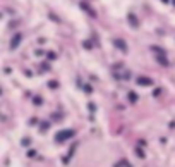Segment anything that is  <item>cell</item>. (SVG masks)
Returning a JSON list of instances; mask_svg holds the SVG:
<instances>
[{
  "instance_id": "obj_1",
  "label": "cell",
  "mask_w": 175,
  "mask_h": 167,
  "mask_svg": "<svg viewBox=\"0 0 175 167\" xmlns=\"http://www.w3.org/2000/svg\"><path fill=\"white\" fill-rule=\"evenodd\" d=\"M76 136V129H60L55 133V141L57 143H63L67 140H72Z\"/></svg>"
},
{
  "instance_id": "obj_2",
  "label": "cell",
  "mask_w": 175,
  "mask_h": 167,
  "mask_svg": "<svg viewBox=\"0 0 175 167\" xmlns=\"http://www.w3.org/2000/svg\"><path fill=\"white\" fill-rule=\"evenodd\" d=\"M79 7H81V11H84L86 14L90 16V17H93V19H96V17H98V12L94 11V9L91 7V5L88 4V2H84V0H82L81 4H79Z\"/></svg>"
},
{
  "instance_id": "obj_3",
  "label": "cell",
  "mask_w": 175,
  "mask_h": 167,
  "mask_svg": "<svg viewBox=\"0 0 175 167\" xmlns=\"http://www.w3.org/2000/svg\"><path fill=\"white\" fill-rule=\"evenodd\" d=\"M21 41H23V33H19V31H17V33L12 36L9 49H11V50H17V49H19V45H21Z\"/></svg>"
},
{
  "instance_id": "obj_4",
  "label": "cell",
  "mask_w": 175,
  "mask_h": 167,
  "mask_svg": "<svg viewBox=\"0 0 175 167\" xmlns=\"http://www.w3.org/2000/svg\"><path fill=\"white\" fill-rule=\"evenodd\" d=\"M77 146H79V143H77V141H74V143H72V146H71V150H69V152H67V155H65V157H63V159H62L63 165H67V164L71 162V159H72V157H74V152H76V150H77Z\"/></svg>"
},
{
  "instance_id": "obj_5",
  "label": "cell",
  "mask_w": 175,
  "mask_h": 167,
  "mask_svg": "<svg viewBox=\"0 0 175 167\" xmlns=\"http://www.w3.org/2000/svg\"><path fill=\"white\" fill-rule=\"evenodd\" d=\"M113 47H115V49H119L120 52H124V53L129 52V47H127L125 40H120V38H115V40H113Z\"/></svg>"
},
{
  "instance_id": "obj_6",
  "label": "cell",
  "mask_w": 175,
  "mask_h": 167,
  "mask_svg": "<svg viewBox=\"0 0 175 167\" xmlns=\"http://www.w3.org/2000/svg\"><path fill=\"white\" fill-rule=\"evenodd\" d=\"M127 22H129V26L134 28V30H138L139 24H141V22H139V19H138V16L132 14V12H129V14H127Z\"/></svg>"
},
{
  "instance_id": "obj_7",
  "label": "cell",
  "mask_w": 175,
  "mask_h": 167,
  "mask_svg": "<svg viewBox=\"0 0 175 167\" xmlns=\"http://www.w3.org/2000/svg\"><path fill=\"white\" fill-rule=\"evenodd\" d=\"M136 83H138L139 86H153L155 85V81H153L151 78H148V76H138V78H136Z\"/></svg>"
},
{
  "instance_id": "obj_8",
  "label": "cell",
  "mask_w": 175,
  "mask_h": 167,
  "mask_svg": "<svg viewBox=\"0 0 175 167\" xmlns=\"http://www.w3.org/2000/svg\"><path fill=\"white\" fill-rule=\"evenodd\" d=\"M155 60H156L160 66H163V67H168V66H170V60L167 59V53H160V55H155Z\"/></svg>"
},
{
  "instance_id": "obj_9",
  "label": "cell",
  "mask_w": 175,
  "mask_h": 167,
  "mask_svg": "<svg viewBox=\"0 0 175 167\" xmlns=\"http://www.w3.org/2000/svg\"><path fill=\"white\" fill-rule=\"evenodd\" d=\"M127 98H129L130 104H136V102L139 100V95L136 91H129V93H127Z\"/></svg>"
},
{
  "instance_id": "obj_10",
  "label": "cell",
  "mask_w": 175,
  "mask_h": 167,
  "mask_svg": "<svg viewBox=\"0 0 175 167\" xmlns=\"http://www.w3.org/2000/svg\"><path fill=\"white\" fill-rule=\"evenodd\" d=\"M149 50H151V52H155L156 55H160V53H167V52H165V49H161V47H158V45H151V47H149Z\"/></svg>"
},
{
  "instance_id": "obj_11",
  "label": "cell",
  "mask_w": 175,
  "mask_h": 167,
  "mask_svg": "<svg viewBox=\"0 0 175 167\" xmlns=\"http://www.w3.org/2000/svg\"><path fill=\"white\" fill-rule=\"evenodd\" d=\"M50 129V123H41L40 124V133H46Z\"/></svg>"
},
{
  "instance_id": "obj_12",
  "label": "cell",
  "mask_w": 175,
  "mask_h": 167,
  "mask_svg": "<svg viewBox=\"0 0 175 167\" xmlns=\"http://www.w3.org/2000/svg\"><path fill=\"white\" fill-rule=\"evenodd\" d=\"M41 104H43V98H41L40 95H36V97H33V105H36V107H40Z\"/></svg>"
},
{
  "instance_id": "obj_13",
  "label": "cell",
  "mask_w": 175,
  "mask_h": 167,
  "mask_svg": "<svg viewBox=\"0 0 175 167\" xmlns=\"http://www.w3.org/2000/svg\"><path fill=\"white\" fill-rule=\"evenodd\" d=\"M48 88H50V90H57V88H59V81H55V79L48 81Z\"/></svg>"
},
{
  "instance_id": "obj_14",
  "label": "cell",
  "mask_w": 175,
  "mask_h": 167,
  "mask_svg": "<svg viewBox=\"0 0 175 167\" xmlns=\"http://www.w3.org/2000/svg\"><path fill=\"white\" fill-rule=\"evenodd\" d=\"M82 90H84V93H88V95H90V93H93V86L88 85V83H86V85H82Z\"/></svg>"
},
{
  "instance_id": "obj_15",
  "label": "cell",
  "mask_w": 175,
  "mask_h": 167,
  "mask_svg": "<svg viewBox=\"0 0 175 167\" xmlns=\"http://www.w3.org/2000/svg\"><path fill=\"white\" fill-rule=\"evenodd\" d=\"M136 155H138L139 159H144V157H146V153L142 152V148H139V146H136Z\"/></svg>"
},
{
  "instance_id": "obj_16",
  "label": "cell",
  "mask_w": 175,
  "mask_h": 167,
  "mask_svg": "<svg viewBox=\"0 0 175 167\" xmlns=\"http://www.w3.org/2000/svg\"><path fill=\"white\" fill-rule=\"evenodd\" d=\"M82 47H84L86 50H91V49H93V45H91L90 40H84V41H82Z\"/></svg>"
},
{
  "instance_id": "obj_17",
  "label": "cell",
  "mask_w": 175,
  "mask_h": 167,
  "mask_svg": "<svg viewBox=\"0 0 175 167\" xmlns=\"http://www.w3.org/2000/svg\"><path fill=\"white\" fill-rule=\"evenodd\" d=\"M21 145L23 146H29L31 145V138H23V140H21Z\"/></svg>"
},
{
  "instance_id": "obj_18",
  "label": "cell",
  "mask_w": 175,
  "mask_h": 167,
  "mask_svg": "<svg viewBox=\"0 0 175 167\" xmlns=\"http://www.w3.org/2000/svg\"><path fill=\"white\" fill-rule=\"evenodd\" d=\"M46 59H48V60H55L57 59V53L55 52H48V53H46Z\"/></svg>"
},
{
  "instance_id": "obj_19",
  "label": "cell",
  "mask_w": 175,
  "mask_h": 167,
  "mask_svg": "<svg viewBox=\"0 0 175 167\" xmlns=\"http://www.w3.org/2000/svg\"><path fill=\"white\" fill-rule=\"evenodd\" d=\"M29 159H33V157H36V150H28V153H26Z\"/></svg>"
},
{
  "instance_id": "obj_20",
  "label": "cell",
  "mask_w": 175,
  "mask_h": 167,
  "mask_svg": "<svg viewBox=\"0 0 175 167\" xmlns=\"http://www.w3.org/2000/svg\"><path fill=\"white\" fill-rule=\"evenodd\" d=\"M48 17L52 19V21H55V22H60V17H57L55 14H48Z\"/></svg>"
},
{
  "instance_id": "obj_21",
  "label": "cell",
  "mask_w": 175,
  "mask_h": 167,
  "mask_svg": "<svg viewBox=\"0 0 175 167\" xmlns=\"http://www.w3.org/2000/svg\"><path fill=\"white\" fill-rule=\"evenodd\" d=\"M120 165H125V167H132V165H130L129 162H127V160H122V162H120Z\"/></svg>"
},
{
  "instance_id": "obj_22",
  "label": "cell",
  "mask_w": 175,
  "mask_h": 167,
  "mask_svg": "<svg viewBox=\"0 0 175 167\" xmlns=\"http://www.w3.org/2000/svg\"><path fill=\"white\" fill-rule=\"evenodd\" d=\"M88 109H90L91 112H94V110H96V107H94V104H90V105H88Z\"/></svg>"
},
{
  "instance_id": "obj_23",
  "label": "cell",
  "mask_w": 175,
  "mask_h": 167,
  "mask_svg": "<svg viewBox=\"0 0 175 167\" xmlns=\"http://www.w3.org/2000/svg\"><path fill=\"white\" fill-rule=\"evenodd\" d=\"M34 55H38V57H41V55H43V50H36V52H34Z\"/></svg>"
},
{
  "instance_id": "obj_24",
  "label": "cell",
  "mask_w": 175,
  "mask_h": 167,
  "mask_svg": "<svg viewBox=\"0 0 175 167\" xmlns=\"http://www.w3.org/2000/svg\"><path fill=\"white\" fill-rule=\"evenodd\" d=\"M24 76H28V78H31V76H33V72H29V71H24Z\"/></svg>"
},
{
  "instance_id": "obj_25",
  "label": "cell",
  "mask_w": 175,
  "mask_h": 167,
  "mask_svg": "<svg viewBox=\"0 0 175 167\" xmlns=\"http://www.w3.org/2000/svg\"><path fill=\"white\" fill-rule=\"evenodd\" d=\"M161 2H163V4H170V0H161Z\"/></svg>"
},
{
  "instance_id": "obj_26",
  "label": "cell",
  "mask_w": 175,
  "mask_h": 167,
  "mask_svg": "<svg viewBox=\"0 0 175 167\" xmlns=\"http://www.w3.org/2000/svg\"><path fill=\"white\" fill-rule=\"evenodd\" d=\"M170 2H172V4H173V7H175V0H170Z\"/></svg>"
},
{
  "instance_id": "obj_27",
  "label": "cell",
  "mask_w": 175,
  "mask_h": 167,
  "mask_svg": "<svg viewBox=\"0 0 175 167\" xmlns=\"http://www.w3.org/2000/svg\"><path fill=\"white\" fill-rule=\"evenodd\" d=\"M2 17H4V14H2V12H0V19H2Z\"/></svg>"
},
{
  "instance_id": "obj_28",
  "label": "cell",
  "mask_w": 175,
  "mask_h": 167,
  "mask_svg": "<svg viewBox=\"0 0 175 167\" xmlns=\"http://www.w3.org/2000/svg\"><path fill=\"white\" fill-rule=\"evenodd\" d=\"M0 95H2V88H0Z\"/></svg>"
},
{
  "instance_id": "obj_29",
  "label": "cell",
  "mask_w": 175,
  "mask_h": 167,
  "mask_svg": "<svg viewBox=\"0 0 175 167\" xmlns=\"http://www.w3.org/2000/svg\"><path fill=\"white\" fill-rule=\"evenodd\" d=\"M115 167H119V165H115Z\"/></svg>"
}]
</instances>
